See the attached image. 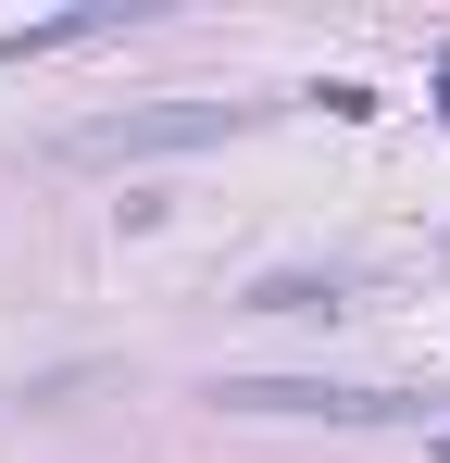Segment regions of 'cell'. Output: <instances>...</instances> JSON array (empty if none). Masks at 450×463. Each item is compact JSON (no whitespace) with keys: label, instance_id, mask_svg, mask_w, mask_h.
Listing matches in <instances>:
<instances>
[{"label":"cell","instance_id":"6da1fadb","mask_svg":"<svg viewBox=\"0 0 450 463\" xmlns=\"http://www.w3.org/2000/svg\"><path fill=\"white\" fill-rule=\"evenodd\" d=\"M225 126H250V113H238V100H150V113H88L63 151L75 163H150V151H201Z\"/></svg>","mask_w":450,"mask_h":463}]
</instances>
